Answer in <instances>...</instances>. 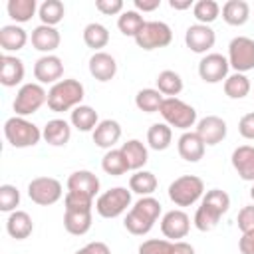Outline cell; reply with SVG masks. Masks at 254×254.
Instances as JSON below:
<instances>
[{
    "label": "cell",
    "instance_id": "obj_49",
    "mask_svg": "<svg viewBox=\"0 0 254 254\" xmlns=\"http://www.w3.org/2000/svg\"><path fill=\"white\" fill-rule=\"evenodd\" d=\"M75 254H111V248L101 240H93V242H87L83 248H79Z\"/></svg>",
    "mask_w": 254,
    "mask_h": 254
},
{
    "label": "cell",
    "instance_id": "obj_37",
    "mask_svg": "<svg viewBox=\"0 0 254 254\" xmlns=\"http://www.w3.org/2000/svg\"><path fill=\"white\" fill-rule=\"evenodd\" d=\"M147 20H143V16L137 12V10H123L117 18V28L123 36H129L135 40V36L143 30Z\"/></svg>",
    "mask_w": 254,
    "mask_h": 254
},
{
    "label": "cell",
    "instance_id": "obj_39",
    "mask_svg": "<svg viewBox=\"0 0 254 254\" xmlns=\"http://www.w3.org/2000/svg\"><path fill=\"white\" fill-rule=\"evenodd\" d=\"M200 204H204L206 208H210L212 212H216L218 216H222V214H226L228 208H230V196H228V192L222 190V189H210V190H206V192L202 194Z\"/></svg>",
    "mask_w": 254,
    "mask_h": 254
},
{
    "label": "cell",
    "instance_id": "obj_31",
    "mask_svg": "<svg viewBox=\"0 0 254 254\" xmlns=\"http://www.w3.org/2000/svg\"><path fill=\"white\" fill-rule=\"evenodd\" d=\"M173 143V129L163 121V123H153L147 131V145L153 151H165Z\"/></svg>",
    "mask_w": 254,
    "mask_h": 254
},
{
    "label": "cell",
    "instance_id": "obj_20",
    "mask_svg": "<svg viewBox=\"0 0 254 254\" xmlns=\"http://www.w3.org/2000/svg\"><path fill=\"white\" fill-rule=\"evenodd\" d=\"M230 163L242 181L254 183V147L252 145L236 147L230 155Z\"/></svg>",
    "mask_w": 254,
    "mask_h": 254
},
{
    "label": "cell",
    "instance_id": "obj_47",
    "mask_svg": "<svg viewBox=\"0 0 254 254\" xmlns=\"http://www.w3.org/2000/svg\"><path fill=\"white\" fill-rule=\"evenodd\" d=\"M95 8L103 16H117L123 12V2L121 0H95Z\"/></svg>",
    "mask_w": 254,
    "mask_h": 254
},
{
    "label": "cell",
    "instance_id": "obj_35",
    "mask_svg": "<svg viewBox=\"0 0 254 254\" xmlns=\"http://www.w3.org/2000/svg\"><path fill=\"white\" fill-rule=\"evenodd\" d=\"M65 16V6L60 0H44L38 8V18L46 26H58Z\"/></svg>",
    "mask_w": 254,
    "mask_h": 254
},
{
    "label": "cell",
    "instance_id": "obj_52",
    "mask_svg": "<svg viewBox=\"0 0 254 254\" xmlns=\"http://www.w3.org/2000/svg\"><path fill=\"white\" fill-rule=\"evenodd\" d=\"M171 254H196V252H194V246L192 244H189L185 240H177L171 246Z\"/></svg>",
    "mask_w": 254,
    "mask_h": 254
},
{
    "label": "cell",
    "instance_id": "obj_54",
    "mask_svg": "<svg viewBox=\"0 0 254 254\" xmlns=\"http://www.w3.org/2000/svg\"><path fill=\"white\" fill-rule=\"evenodd\" d=\"M250 198L254 200V185H252V189H250Z\"/></svg>",
    "mask_w": 254,
    "mask_h": 254
},
{
    "label": "cell",
    "instance_id": "obj_30",
    "mask_svg": "<svg viewBox=\"0 0 254 254\" xmlns=\"http://www.w3.org/2000/svg\"><path fill=\"white\" fill-rule=\"evenodd\" d=\"M157 187H159V181L151 171L141 169L129 177V189H131V192H135L139 196H153Z\"/></svg>",
    "mask_w": 254,
    "mask_h": 254
},
{
    "label": "cell",
    "instance_id": "obj_34",
    "mask_svg": "<svg viewBox=\"0 0 254 254\" xmlns=\"http://www.w3.org/2000/svg\"><path fill=\"white\" fill-rule=\"evenodd\" d=\"M83 42L93 52H103L101 48L109 44V30L99 22H91L83 28Z\"/></svg>",
    "mask_w": 254,
    "mask_h": 254
},
{
    "label": "cell",
    "instance_id": "obj_19",
    "mask_svg": "<svg viewBox=\"0 0 254 254\" xmlns=\"http://www.w3.org/2000/svg\"><path fill=\"white\" fill-rule=\"evenodd\" d=\"M24 73H26V67H24V62L20 58L10 56V54H2V58H0V83L4 87L20 85L24 79Z\"/></svg>",
    "mask_w": 254,
    "mask_h": 254
},
{
    "label": "cell",
    "instance_id": "obj_43",
    "mask_svg": "<svg viewBox=\"0 0 254 254\" xmlns=\"http://www.w3.org/2000/svg\"><path fill=\"white\" fill-rule=\"evenodd\" d=\"M20 204V190L14 185H0V210L2 212H14Z\"/></svg>",
    "mask_w": 254,
    "mask_h": 254
},
{
    "label": "cell",
    "instance_id": "obj_2",
    "mask_svg": "<svg viewBox=\"0 0 254 254\" xmlns=\"http://www.w3.org/2000/svg\"><path fill=\"white\" fill-rule=\"evenodd\" d=\"M83 95H85V87L81 81H77L73 77L60 79L48 91V107L54 113L73 111L77 105H81Z\"/></svg>",
    "mask_w": 254,
    "mask_h": 254
},
{
    "label": "cell",
    "instance_id": "obj_6",
    "mask_svg": "<svg viewBox=\"0 0 254 254\" xmlns=\"http://www.w3.org/2000/svg\"><path fill=\"white\" fill-rule=\"evenodd\" d=\"M44 103H48V91L44 89L42 83L30 81V83H24L16 91L12 109L18 117H28V115H34L36 111H40V107Z\"/></svg>",
    "mask_w": 254,
    "mask_h": 254
},
{
    "label": "cell",
    "instance_id": "obj_46",
    "mask_svg": "<svg viewBox=\"0 0 254 254\" xmlns=\"http://www.w3.org/2000/svg\"><path fill=\"white\" fill-rule=\"evenodd\" d=\"M236 224H238V228H240L242 234L254 232V204H246V206H242L238 210Z\"/></svg>",
    "mask_w": 254,
    "mask_h": 254
},
{
    "label": "cell",
    "instance_id": "obj_22",
    "mask_svg": "<svg viewBox=\"0 0 254 254\" xmlns=\"http://www.w3.org/2000/svg\"><path fill=\"white\" fill-rule=\"evenodd\" d=\"M65 187H67V190L83 192V194H89V196L95 198V194L99 192V179H97L95 173H91L87 169H79V171H73L67 177Z\"/></svg>",
    "mask_w": 254,
    "mask_h": 254
},
{
    "label": "cell",
    "instance_id": "obj_13",
    "mask_svg": "<svg viewBox=\"0 0 254 254\" xmlns=\"http://www.w3.org/2000/svg\"><path fill=\"white\" fill-rule=\"evenodd\" d=\"M214 42H216V34L210 26L206 24H190L185 32V44L190 52L194 54H208L210 48H214Z\"/></svg>",
    "mask_w": 254,
    "mask_h": 254
},
{
    "label": "cell",
    "instance_id": "obj_3",
    "mask_svg": "<svg viewBox=\"0 0 254 254\" xmlns=\"http://www.w3.org/2000/svg\"><path fill=\"white\" fill-rule=\"evenodd\" d=\"M4 137L14 149H28L40 143L42 129L36 123L28 121L26 117L14 115L4 123Z\"/></svg>",
    "mask_w": 254,
    "mask_h": 254
},
{
    "label": "cell",
    "instance_id": "obj_16",
    "mask_svg": "<svg viewBox=\"0 0 254 254\" xmlns=\"http://www.w3.org/2000/svg\"><path fill=\"white\" fill-rule=\"evenodd\" d=\"M30 42H32L34 50H38V52H42L44 56H48V54H54V52L60 48L62 36H60V32H58V28L40 24V26H36V28L32 30Z\"/></svg>",
    "mask_w": 254,
    "mask_h": 254
},
{
    "label": "cell",
    "instance_id": "obj_36",
    "mask_svg": "<svg viewBox=\"0 0 254 254\" xmlns=\"http://www.w3.org/2000/svg\"><path fill=\"white\" fill-rule=\"evenodd\" d=\"M157 89L165 95V97H177L181 91H183V77L175 71V69H163L157 79Z\"/></svg>",
    "mask_w": 254,
    "mask_h": 254
},
{
    "label": "cell",
    "instance_id": "obj_17",
    "mask_svg": "<svg viewBox=\"0 0 254 254\" xmlns=\"http://www.w3.org/2000/svg\"><path fill=\"white\" fill-rule=\"evenodd\" d=\"M177 151L181 159H185L187 163H198L204 157L206 145L196 135V131H183V135L177 141Z\"/></svg>",
    "mask_w": 254,
    "mask_h": 254
},
{
    "label": "cell",
    "instance_id": "obj_1",
    "mask_svg": "<svg viewBox=\"0 0 254 254\" xmlns=\"http://www.w3.org/2000/svg\"><path fill=\"white\" fill-rule=\"evenodd\" d=\"M161 216V202L155 196H141L125 214L123 226L133 236L149 234Z\"/></svg>",
    "mask_w": 254,
    "mask_h": 254
},
{
    "label": "cell",
    "instance_id": "obj_14",
    "mask_svg": "<svg viewBox=\"0 0 254 254\" xmlns=\"http://www.w3.org/2000/svg\"><path fill=\"white\" fill-rule=\"evenodd\" d=\"M226 133H228V125L218 115H206L196 121V135L202 139V143L206 147H214V145L222 143Z\"/></svg>",
    "mask_w": 254,
    "mask_h": 254
},
{
    "label": "cell",
    "instance_id": "obj_29",
    "mask_svg": "<svg viewBox=\"0 0 254 254\" xmlns=\"http://www.w3.org/2000/svg\"><path fill=\"white\" fill-rule=\"evenodd\" d=\"M69 123H71V127H75L77 131H83V133H87V131H91L93 133V129L99 125V115H97V111L91 107V105H77L73 111H71V115H69Z\"/></svg>",
    "mask_w": 254,
    "mask_h": 254
},
{
    "label": "cell",
    "instance_id": "obj_32",
    "mask_svg": "<svg viewBox=\"0 0 254 254\" xmlns=\"http://www.w3.org/2000/svg\"><path fill=\"white\" fill-rule=\"evenodd\" d=\"M38 2L36 0H8L6 4V10H8V16L20 26V24H26L32 20V16L38 12Z\"/></svg>",
    "mask_w": 254,
    "mask_h": 254
},
{
    "label": "cell",
    "instance_id": "obj_44",
    "mask_svg": "<svg viewBox=\"0 0 254 254\" xmlns=\"http://www.w3.org/2000/svg\"><path fill=\"white\" fill-rule=\"evenodd\" d=\"M64 206H65V210H91L93 208V196L83 194V192H75V190H67L64 196Z\"/></svg>",
    "mask_w": 254,
    "mask_h": 254
},
{
    "label": "cell",
    "instance_id": "obj_27",
    "mask_svg": "<svg viewBox=\"0 0 254 254\" xmlns=\"http://www.w3.org/2000/svg\"><path fill=\"white\" fill-rule=\"evenodd\" d=\"M93 222L91 210H65L64 212V228L73 236H83L89 232Z\"/></svg>",
    "mask_w": 254,
    "mask_h": 254
},
{
    "label": "cell",
    "instance_id": "obj_12",
    "mask_svg": "<svg viewBox=\"0 0 254 254\" xmlns=\"http://www.w3.org/2000/svg\"><path fill=\"white\" fill-rule=\"evenodd\" d=\"M190 230V216L183 208H173L161 218V232L167 240L177 242L183 240Z\"/></svg>",
    "mask_w": 254,
    "mask_h": 254
},
{
    "label": "cell",
    "instance_id": "obj_5",
    "mask_svg": "<svg viewBox=\"0 0 254 254\" xmlns=\"http://www.w3.org/2000/svg\"><path fill=\"white\" fill-rule=\"evenodd\" d=\"M159 113L171 129L175 127L181 131H189L196 123V109L179 97H165Z\"/></svg>",
    "mask_w": 254,
    "mask_h": 254
},
{
    "label": "cell",
    "instance_id": "obj_11",
    "mask_svg": "<svg viewBox=\"0 0 254 254\" xmlns=\"http://www.w3.org/2000/svg\"><path fill=\"white\" fill-rule=\"evenodd\" d=\"M228 58L216 52H210L206 56H202V60L198 62V75L204 83H220L228 77Z\"/></svg>",
    "mask_w": 254,
    "mask_h": 254
},
{
    "label": "cell",
    "instance_id": "obj_38",
    "mask_svg": "<svg viewBox=\"0 0 254 254\" xmlns=\"http://www.w3.org/2000/svg\"><path fill=\"white\" fill-rule=\"evenodd\" d=\"M224 93L230 99H244L250 93V79L246 77V73H230L224 79Z\"/></svg>",
    "mask_w": 254,
    "mask_h": 254
},
{
    "label": "cell",
    "instance_id": "obj_18",
    "mask_svg": "<svg viewBox=\"0 0 254 254\" xmlns=\"http://www.w3.org/2000/svg\"><path fill=\"white\" fill-rule=\"evenodd\" d=\"M87 65H89L91 77H95L101 83L111 81L115 77V73H117V62L107 52H93V56L89 58V64Z\"/></svg>",
    "mask_w": 254,
    "mask_h": 254
},
{
    "label": "cell",
    "instance_id": "obj_21",
    "mask_svg": "<svg viewBox=\"0 0 254 254\" xmlns=\"http://www.w3.org/2000/svg\"><path fill=\"white\" fill-rule=\"evenodd\" d=\"M42 139L52 147H65L71 139V125L65 119H50L42 129Z\"/></svg>",
    "mask_w": 254,
    "mask_h": 254
},
{
    "label": "cell",
    "instance_id": "obj_51",
    "mask_svg": "<svg viewBox=\"0 0 254 254\" xmlns=\"http://www.w3.org/2000/svg\"><path fill=\"white\" fill-rule=\"evenodd\" d=\"M135 10L141 14V12H155L159 6H161V0H135Z\"/></svg>",
    "mask_w": 254,
    "mask_h": 254
},
{
    "label": "cell",
    "instance_id": "obj_50",
    "mask_svg": "<svg viewBox=\"0 0 254 254\" xmlns=\"http://www.w3.org/2000/svg\"><path fill=\"white\" fill-rule=\"evenodd\" d=\"M240 254H254V232H246L238 238Z\"/></svg>",
    "mask_w": 254,
    "mask_h": 254
},
{
    "label": "cell",
    "instance_id": "obj_15",
    "mask_svg": "<svg viewBox=\"0 0 254 254\" xmlns=\"http://www.w3.org/2000/svg\"><path fill=\"white\" fill-rule=\"evenodd\" d=\"M64 75V62L60 56L56 54H48L36 60L34 64V77L38 79V83H58Z\"/></svg>",
    "mask_w": 254,
    "mask_h": 254
},
{
    "label": "cell",
    "instance_id": "obj_26",
    "mask_svg": "<svg viewBox=\"0 0 254 254\" xmlns=\"http://www.w3.org/2000/svg\"><path fill=\"white\" fill-rule=\"evenodd\" d=\"M119 149L129 165V171H141L149 161V151L143 145V141H139V139H129Z\"/></svg>",
    "mask_w": 254,
    "mask_h": 254
},
{
    "label": "cell",
    "instance_id": "obj_33",
    "mask_svg": "<svg viewBox=\"0 0 254 254\" xmlns=\"http://www.w3.org/2000/svg\"><path fill=\"white\" fill-rule=\"evenodd\" d=\"M163 101H165V95L157 87H143L135 95L137 109L139 111H145V113H157L161 109Z\"/></svg>",
    "mask_w": 254,
    "mask_h": 254
},
{
    "label": "cell",
    "instance_id": "obj_40",
    "mask_svg": "<svg viewBox=\"0 0 254 254\" xmlns=\"http://www.w3.org/2000/svg\"><path fill=\"white\" fill-rule=\"evenodd\" d=\"M101 169L111 177H119L129 171V165H127L121 149H109V151H105V155L101 159Z\"/></svg>",
    "mask_w": 254,
    "mask_h": 254
},
{
    "label": "cell",
    "instance_id": "obj_23",
    "mask_svg": "<svg viewBox=\"0 0 254 254\" xmlns=\"http://www.w3.org/2000/svg\"><path fill=\"white\" fill-rule=\"evenodd\" d=\"M91 137H93V143H95L97 147L109 151V149H113V145L121 139V125H119V121H115V119H103V121H99V125L93 129Z\"/></svg>",
    "mask_w": 254,
    "mask_h": 254
},
{
    "label": "cell",
    "instance_id": "obj_24",
    "mask_svg": "<svg viewBox=\"0 0 254 254\" xmlns=\"http://www.w3.org/2000/svg\"><path fill=\"white\" fill-rule=\"evenodd\" d=\"M28 44V32L18 24H6L0 28V48L4 54L18 52Z\"/></svg>",
    "mask_w": 254,
    "mask_h": 254
},
{
    "label": "cell",
    "instance_id": "obj_10",
    "mask_svg": "<svg viewBox=\"0 0 254 254\" xmlns=\"http://www.w3.org/2000/svg\"><path fill=\"white\" fill-rule=\"evenodd\" d=\"M228 64L234 71L246 73L254 69V40L248 36H236L228 44Z\"/></svg>",
    "mask_w": 254,
    "mask_h": 254
},
{
    "label": "cell",
    "instance_id": "obj_48",
    "mask_svg": "<svg viewBox=\"0 0 254 254\" xmlns=\"http://www.w3.org/2000/svg\"><path fill=\"white\" fill-rule=\"evenodd\" d=\"M238 133L244 139L254 141V111H250V113H246V115L240 117V121H238Z\"/></svg>",
    "mask_w": 254,
    "mask_h": 254
},
{
    "label": "cell",
    "instance_id": "obj_8",
    "mask_svg": "<svg viewBox=\"0 0 254 254\" xmlns=\"http://www.w3.org/2000/svg\"><path fill=\"white\" fill-rule=\"evenodd\" d=\"M171 42H173V30H171L169 24H165L161 20H149V22H145L143 30L135 36V44L141 50H145V52L167 48Z\"/></svg>",
    "mask_w": 254,
    "mask_h": 254
},
{
    "label": "cell",
    "instance_id": "obj_25",
    "mask_svg": "<svg viewBox=\"0 0 254 254\" xmlns=\"http://www.w3.org/2000/svg\"><path fill=\"white\" fill-rule=\"evenodd\" d=\"M6 232L16 240H26L34 232V220L26 210H14L6 218Z\"/></svg>",
    "mask_w": 254,
    "mask_h": 254
},
{
    "label": "cell",
    "instance_id": "obj_45",
    "mask_svg": "<svg viewBox=\"0 0 254 254\" xmlns=\"http://www.w3.org/2000/svg\"><path fill=\"white\" fill-rule=\"evenodd\" d=\"M173 242L167 238H149L139 244V254H171Z\"/></svg>",
    "mask_w": 254,
    "mask_h": 254
},
{
    "label": "cell",
    "instance_id": "obj_42",
    "mask_svg": "<svg viewBox=\"0 0 254 254\" xmlns=\"http://www.w3.org/2000/svg\"><path fill=\"white\" fill-rule=\"evenodd\" d=\"M218 220H220V216H218L216 212H212L210 208H206L204 204H200V206L196 208V212H194L192 224H194L196 230H200V232H210V230L218 224Z\"/></svg>",
    "mask_w": 254,
    "mask_h": 254
},
{
    "label": "cell",
    "instance_id": "obj_55",
    "mask_svg": "<svg viewBox=\"0 0 254 254\" xmlns=\"http://www.w3.org/2000/svg\"><path fill=\"white\" fill-rule=\"evenodd\" d=\"M252 18H254V16H252Z\"/></svg>",
    "mask_w": 254,
    "mask_h": 254
},
{
    "label": "cell",
    "instance_id": "obj_53",
    "mask_svg": "<svg viewBox=\"0 0 254 254\" xmlns=\"http://www.w3.org/2000/svg\"><path fill=\"white\" fill-rule=\"evenodd\" d=\"M169 6L173 10H189L194 6V2L192 0H169Z\"/></svg>",
    "mask_w": 254,
    "mask_h": 254
},
{
    "label": "cell",
    "instance_id": "obj_7",
    "mask_svg": "<svg viewBox=\"0 0 254 254\" xmlns=\"http://www.w3.org/2000/svg\"><path fill=\"white\" fill-rule=\"evenodd\" d=\"M131 206V189L127 187H113L101 192L95 200V210L101 218H117Z\"/></svg>",
    "mask_w": 254,
    "mask_h": 254
},
{
    "label": "cell",
    "instance_id": "obj_41",
    "mask_svg": "<svg viewBox=\"0 0 254 254\" xmlns=\"http://www.w3.org/2000/svg\"><path fill=\"white\" fill-rule=\"evenodd\" d=\"M192 14H194L198 24L210 26L220 16V4L216 0H198L192 6Z\"/></svg>",
    "mask_w": 254,
    "mask_h": 254
},
{
    "label": "cell",
    "instance_id": "obj_4",
    "mask_svg": "<svg viewBox=\"0 0 254 254\" xmlns=\"http://www.w3.org/2000/svg\"><path fill=\"white\" fill-rule=\"evenodd\" d=\"M169 198L175 206H190L204 194V181L196 175H183L177 177L169 185Z\"/></svg>",
    "mask_w": 254,
    "mask_h": 254
},
{
    "label": "cell",
    "instance_id": "obj_9",
    "mask_svg": "<svg viewBox=\"0 0 254 254\" xmlns=\"http://www.w3.org/2000/svg\"><path fill=\"white\" fill-rule=\"evenodd\" d=\"M28 196L40 206H50L64 196V187L54 177H36L28 183Z\"/></svg>",
    "mask_w": 254,
    "mask_h": 254
},
{
    "label": "cell",
    "instance_id": "obj_28",
    "mask_svg": "<svg viewBox=\"0 0 254 254\" xmlns=\"http://www.w3.org/2000/svg\"><path fill=\"white\" fill-rule=\"evenodd\" d=\"M250 18V4L244 0H226L222 4V20L228 26H244Z\"/></svg>",
    "mask_w": 254,
    "mask_h": 254
}]
</instances>
